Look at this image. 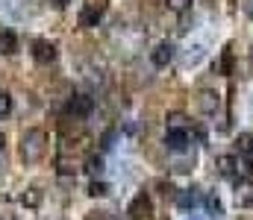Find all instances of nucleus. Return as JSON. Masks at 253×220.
Segmentation results:
<instances>
[{"label": "nucleus", "mask_w": 253, "mask_h": 220, "mask_svg": "<svg viewBox=\"0 0 253 220\" xmlns=\"http://www.w3.org/2000/svg\"><path fill=\"white\" fill-rule=\"evenodd\" d=\"M44 150H47V132H44V129L33 126V129H27V132L21 135V158H24V161H30V164L42 161Z\"/></svg>", "instance_id": "1"}, {"label": "nucleus", "mask_w": 253, "mask_h": 220, "mask_svg": "<svg viewBox=\"0 0 253 220\" xmlns=\"http://www.w3.org/2000/svg\"><path fill=\"white\" fill-rule=\"evenodd\" d=\"M65 112L74 115V118H88V115L94 112V97H88V94H74V97L68 100Z\"/></svg>", "instance_id": "2"}, {"label": "nucleus", "mask_w": 253, "mask_h": 220, "mask_svg": "<svg viewBox=\"0 0 253 220\" xmlns=\"http://www.w3.org/2000/svg\"><path fill=\"white\" fill-rule=\"evenodd\" d=\"M33 59H36L39 65H50V62H56V44L47 41V38L33 41Z\"/></svg>", "instance_id": "3"}, {"label": "nucleus", "mask_w": 253, "mask_h": 220, "mask_svg": "<svg viewBox=\"0 0 253 220\" xmlns=\"http://www.w3.org/2000/svg\"><path fill=\"white\" fill-rule=\"evenodd\" d=\"M165 144H168L171 153H183V150H189V144H191L189 129H168V132H165Z\"/></svg>", "instance_id": "4"}, {"label": "nucleus", "mask_w": 253, "mask_h": 220, "mask_svg": "<svg viewBox=\"0 0 253 220\" xmlns=\"http://www.w3.org/2000/svg\"><path fill=\"white\" fill-rule=\"evenodd\" d=\"M171 59H174V44H171V41H159V44L153 47V53H150V62H153L156 68H165Z\"/></svg>", "instance_id": "5"}, {"label": "nucleus", "mask_w": 253, "mask_h": 220, "mask_svg": "<svg viewBox=\"0 0 253 220\" xmlns=\"http://www.w3.org/2000/svg\"><path fill=\"white\" fill-rule=\"evenodd\" d=\"M126 215H129L132 220L147 218V215H150V197H147V194L141 191V194H138V197H135V200H132V203L126 206Z\"/></svg>", "instance_id": "6"}, {"label": "nucleus", "mask_w": 253, "mask_h": 220, "mask_svg": "<svg viewBox=\"0 0 253 220\" xmlns=\"http://www.w3.org/2000/svg\"><path fill=\"white\" fill-rule=\"evenodd\" d=\"M236 206H242V209L253 206V182L251 179H236Z\"/></svg>", "instance_id": "7"}, {"label": "nucleus", "mask_w": 253, "mask_h": 220, "mask_svg": "<svg viewBox=\"0 0 253 220\" xmlns=\"http://www.w3.org/2000/svg\"><path fill=\"white\" fill-rule=\"evenodd\" d=\"M100 18H103V9L100 6H85L83 12H80V27H97L100 24Z\"/></svg>", "instance_id": "8"}, {"label": "nucleus", "mask_w": 253, "mask_h": 220, "mask_svg": "<svg viewBox=\"0 0 253 220\" xmlns=\"http://www.w3.org/2000/svg\"><path fill=\"white\" fill-rule=\"evenodd\" d=\"M177 206H180L183 212L197 209V206H200V194H197V188H186V191H180V197H177Z\"/></svg>", "instance_id": "9"}, {"label": "nucleus", "mask_w": 253, "mask_h": 220, "mask_svg": "<svg viewBox=\"0 0 253 220\" xmlns=\"http://www.w3.org/2000/svg\"><path fill=\"white\" fill-rule=\"evenodd\" d=\"M0 53H6V56L18 53V35H15V32L0 30Z\"/></svg>", "instance_id": "10"}, {"label": "nucleus", "mask_w": 253, "mask_h": 220, "mask_svg": "<svg viewBox=\"0 0 253 220\" xmlns=\"http://www.w3.org/2000/svg\"><path fill=\"white\" fill-rule=\"evenodd\" d=\"M203 206H206V212H209V218H224V203H221V197L212 191L206 200H203Z\"/></svg>", "instance_id": "11"}, {"label": "nucleus", "mask_w": 253, "mask_h": 220, "mask_svg": "<svg viewBox=\"0 0 253 220\" xmlns=\"http://www.w3.org/2000/svg\"><path fill=\"white\" fill-rule=\"evenodd\" d=\"M200 109H203L206 115H212V112L218 109V94H215V91H200Z\"/></svg>", "instance_id": "12"}, {"label": "nucleus", "mask_w": 253, "mask_h": 220, "mask_svg": "<svg viewBox=\"0 0 253 220\" xmlns=\"http://www.w3.org/2000/svg\"><path fill=\"white\" fill-rule=\"evenodd\" d=\"M85 164H88L85 170H88L91 176H100V173H103V158H100V156H88V161H85Z\"/></svg>", "instance_id": "13"}, {"label": "nucleus", "mask_w": 253, "mask_h": 220, "mask_svg": "<svg viewBox=\"0 0 253 220\" xmlns=\"http://www.w3.org/2000/svg\"><path fill=\"white\" fill-rule=\"evenodd\" d=\"M168 129H186V115L174 112V115L168 118Z\"/></svg>", "instance_id": "14"}, {"label": "nucleus", "mask_w": 253, "mask_h": 220, "mask_svg": "<svg viewBox=\"0 0 253 220\" xmlns=\"http://www.w3.org/2000/svg\"><path fill=\"white\" fill-rule=\"evenodd\" d=\"M88 194H91V197H106V194H109V185L94 179V182H91V188H88Z\"/></svg>", "instance_id": "15"}, {"label": "nucleus", "mask_w": 253, "mask_h": 220, "mask_svg": "<svg viewBox=\"0 0 253 220\" xmlns=\"http://www.w3.org/2000/svg\"><path fill=\"white\" fill-rule=\"evenodd\" d=\"M239 150L253 156V135H239Z\"/></svg>", "instance_id": "16"}, {"label": "nucleus", "mask_w": 253, "mask_h": 220, "mask_svg": "<svg viewBox=\"0 0 253 220\" xmlns=\"http://www.w3.org/2000/svg\"><path fill=\"white\" fill-rule=\"evenodd\" d=\"M9 109H12V97H9L6 91H0V118L9 115Z\"/></svg>", "instance_id": "17"}, {"label": "nucleus", "mask_w": 253, "mask_h": 220, "mask_svg": "<svg viewBox=\"0 0 253 220\" xmlns=\"http://www.w3.org/2000/svg\"><path fill=\"white\" fill-rule=\"evenodd\" d=\"M115 135H118L115 129H106V132H103V138H100V147H103V150H112V141H115Z\"/></svg>", "instance_id": "18"}, {"label": "nucleus", "mask_w": 253, "mask_h": 220, "mask_svg": "<svg viewBox=\"0 0 253 220\" xmlns=\"http://www.w3.org/2000/svg\"><path fill=\"white\" fill-rule=\"evenodd\" d=\"M168 6H171L174 12H186L191 6V0H168Z\"/></svg>", "instance_id": "19"}, {"label": "nucleus", "mask_w": 253, "mask_h": 220, "mask_svg": "<svg viewBox=\"0 0 253 220\" xmlns=\"http://www.w3.org/2000/svg\"><path fill=\"white\" fill-rule=\"evenodd\" d=\"M245 12H248V15L253 18V0H248V3H245Z\"/></svg>", "instance_id": "20"}, {"label": "nucleus", "mask_w": 253, "mask_h": 220, "mask_svg": "<svg viewBox=\"0 0 253 220\" xmlns=\"http://www.w3.org/2000/svg\"><path fill=\"white\" fill-rule=\"evenodd\" d=\"M50 3H53V6H59V9H62V6H68V3H71V0H50Z\"/></svg>", "instance_id": "21"}, {"label": "nucleus", "mask_w": 253, "mask_h": 220, "mask_svg": "<svg viewBox=\"0 0 253 220\" xmlns=\"http://www.w3.org/2000/svg\"><path fill=\"white\" fill-rule=\"evenodd\" d=\"M3 144H6V135H3V132H0V150H3Z\"/></svg>", "instance_id": "22"}]
</instances>
